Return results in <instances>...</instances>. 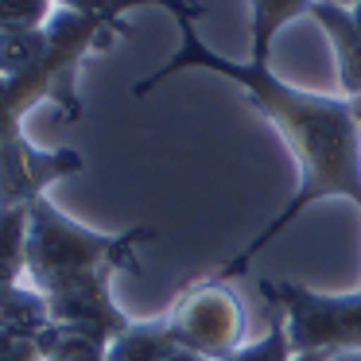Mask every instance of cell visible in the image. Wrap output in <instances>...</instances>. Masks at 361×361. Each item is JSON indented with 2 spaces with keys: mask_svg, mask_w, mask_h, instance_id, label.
<instances>
[{
  "mask_svg": "<svg viewBox=\"0 0 361 361\" xmlns=\"http://www.w3.org/2000/svg\"><path fill=\"white\" fill-rule=\"evenodd\" d=\"M0 361H43L39 338L8 334V330H0Z\"/></svg>",
  "mask_w": 361,
  "mask_h": 361,
  "instance_id": "cell-17",
  "label": "cell"
},
{
  "mask_svg": "<svg viewBox=\"0 0 361 361\" xmlns=\"http://www.w3.org/2000/svg\"><path fill=\"white\" fill-rule=\"evenodd\" d=\"M171 353H179L167 319L152 322H128V330H121L109 342V357L105 361H167Z\"/></svg>",
  "mask_w": 361,
  "mask_h": 361,
  "instance_id": "cell-8",
  "label": "cell"
},
{
  "mask_svg": "<svg viewBox=\"0 0 361 361\" xmlns=\"http://www.w3.org/2000/svg\"><path fill=\"white\" fill-rule=\"evenodd\" d=\"M334 353H326V350H307V353H295V361H330Z\"/></svg>",
  "mask_w": 361,
  "mask_h": 361,
  "instance_id": "cell-18",
  "label": "cell"
},
{
  "mask_svg": "<svg viewBox=\"0 0 361 361\" xmlns=\"http://www.w3.org/2000/svg\"><path fill=\"white\" fill-rule=\"evenodd\" d=\"M311 20L322 27L330 51H334V71L342 97L361 94V27L350 8L334 4V0H311Z\"/></svg>",
  "mask_w": 361,
  "mask_h": 361,
  "instance_id": "cell-7",
  "label": "cell"
},
{
  "mask_svg": "<svg viewBox=\"0 0 361 361\" xmlns=\"http://www.w3.org/2000/svg\"><path fill=\"white\" fill-rule=\"evenodd\" d=\"M164 319L179 350H190L206 361H226L233 350L245 345V307L221 276L190 283Z\"/></svg>",
  "mask_w": 361,
  "mask_h": 361,
  "instance_id": "cell-5",
  "label": "cell"
},
{
  "mask_svg": "<svg viewBox=\"0 0 361 361\" xmlns=\"http://www.w3.org/2000/svg\"><path fill=\"white\" fill-rule=\"evenodd\" d=\"M152 237H156L152 226H133L125 233L90 229L43 195L27 206V280L47 295L63 283L97 272H140L136 252Z\"/></svg>",
  "mask_w": 361,
  "mask_h": 361,
  "instance_id": "cell-3",
  "label": "cell"
},
{
  "mask_svg": "<svg viewBox=\"0 0 361 361\" xmlns=\"http://www.w3.org/2000/svg\"><path fill=\"white\" fill-rule=\"evenodd\" d=\"M55 4H59V8H66V12H78V16L102 20L105 27H113L117 35H125L128 32L125 12L144 8V4H159V8L175 12V8H183V4H190V0H55Z\"/></svg>",
  "mask_w": 361,
  "mask_h": 361,
  "instance_id": "cell-14",
  "label": "cell"
},
{
  "mask_svg": "<svg viewBox=\"0 0 361 361\" xmlns=\"http://www.w3.org/2000/svg\"><path fill=\"white\" fill-rule=\"evenodd\" d=\"M51 32L47 27H27V32H8L0 35V74L4 78H24L47 66L51 59Z\"/></svg>",
  "mask_w": 361,
  "mask_h": 361,
  "instance_id": "cell-11",
  "label": "cell"
},
{
  "mask_svg": "<svg viewBox=\"0 0 361 361\" xmlns=\"http://www.w3.org/2000/svg\"><path fill=\"white\" fill-rule=\"evenodd\" d=\"M167 361H206V357H198V353H190V350H179V353H171Z\"/></svg>",
  "mask_w": 361,
  "mask_h": 361,
  "instance_id": "cell-19",
  "label": "cell"
},
{
  "mask_svg": "<svg viewBox=\"0 0 361 361\" xmlns=\"http://www.w3.org/2000/svg\"><path fill=\"white\" fill-rule=\"evenodd\" d=\"M47 307H51L55 326L90 334L105 345L133 322L113 299V272H97V276H86V280H74L47 291Z\"/></svg>",
  "mask_w": 361,
  "mask_h": 361,
  "instance_id": "cell-6",
  "label": "cell"
},
{
  "mask_svg": "<svg viewBox=\"0 0 361 361\" xmlns=\"http://www.w3.org/2000/svg\"><path fill=\"white\" fill-rule=\"evenodd\" d=\"M39 350L43 361H105L109 357V345L97 342L90 334H78V330H66L51 322L39 334Z\"/></svg>",
  "mask_w": 361,
  "mask_h": 361,
  "instance_id": "cell-13",
  "label": "cell"
},
{
  "mask_svg": "<svg viewBox=\"0 0 361 361\" xmlns=\"http://www.w3.org/2000/svg\"><path fill=\"white\" fill-rule=\"evenodd\" d=\"M350 12H353V20H357V27H361V0H357V4H353Z\"/></svg>",
  "mask_w": 361,
  "mask_h": 361,
  "instance_id": "cell-21",
  "label": "cell"
},
{
  "mask_svg": "<svg viewBox=\"0 0 361 361\" xmlns=\"http://www.w3.org/2000/svg\"><path fill=\"white\" fill-rule=\"evenodd\" d=\"M260 295L268 299V307L283 311L295 353L361 350V288L330 295L295 280H260Z\"/></svg>",
  "mask_w": 361,
  "mask_h": 361,
  "instance_id": "cell-4",
  "label": "cell"
},
{
  "mask_svg": "<svg viewBox=\"0 0 361 361\" xmlns=\"http://www.w3.org/2000/svg\"><path fill=\"white\" fill-rule=\"evenodd\" d=\"M311 16V0H252V27H249V63H268L272 59L276 32L291 24V20Z\"/></svg>",
  "mask_w": 361,
  "mask_h": 361,
  "instance_id": "cell-9",
  "label": "cell"
},
{
  "mask_svg": "<svg viewBox=\"0 0 361 361\" xmlns=\"http://www.w3.org/2000/svg\"><path fill=\"white\" fill-rule=\"evenodd\" d=\"M198 16H202L198 0L171 12L175 27H179V47L159 71H152L148 78L136 82L133 97H148L159 82H167L171 74H183V71H206L226 82H237L245 102L264 121L276 125V133L283 136V144H288V152L295 156V167H299V183L291 190V198L283 202V210L241 252H233L218 268L221 280H233V276L249 272L252 260L291 221L303 218L307 206L322 202V198H345V202H353L361 210V125L350 109V97L311 94V90L283 82L268 63H237V59H226L214 47H206L195 27Z\"/></svg>",
  "mask_w": 361,
  "mask_h": 361,
  "instance_id": "cell-1",
  "label": "cell"
},
{
  "mask_svg": "<svg viewBox=\"0 0 361 361\" xmlns=\"http://www.w3.org/2000/svg\"><path fill=\"white\" fill-rule=\"evenodd\" d=\"M51 32V59L35 74L24 78H4L0 74V210L12 206H32L47 195V187L71 179L86 167L82 152L74 148H39L24 136V117L35 105L51 102L71 121L82 117L78 97V71L90 51H102L117 39L113 27L102 20L78 16V12L55 8L47 20Z\"/></svg>",
  "mask_w": 361,
  "mask_h": 361,
  "instance_id": "cell-2",
  "label": "cell"
},
{
  "mask_svg": "<svg viewBox=\"0 0 361 361\" xmlns=\"http://www.w3.org/2000/svg\"><path fill=\"white\" fill-rule=\"evenodd\" d=\"M47 326H51V307H47V295L39 288L16 283V288L0 291V330L39 338Z\"/></svg>",
  "mask_w": 361,
  "mask_h": 361,
  "instance_id": "cell-10",
  "label": "cell"
},
{
  "mask_svg": "<svg viewBox=\"0 0 361 361\" xmlns=\"http://www.w3.org/2000/svg\"><path fill=\"white\" fill-rule=\"evenodd\" d=\"M226 361H295V345H291L288 319H283L280 307H272V319H268L264 334L257 342H245L241 350H233Z\"/></svg>",
  "mask_w": 361,
  "mask_h": 361,
  "instance_id": "cell-15",
  "label": "cell"
},
{
  "mask_svg": "<svg viewBox=\"0 0 361 361\" xmlns=\"http://www.w3.org/2000/svg\"><path fill=\"white\" fill-rule=\"evenodd\" d=\"M27 276V206L0 210V291Z\"/></svg>",
  "mask_w": 361,
  "mask_h": 361,
  "instance_id": "cell-12",
  "label": "cell"
},
{
  "mask_svg": "<svg viewBox=\"0 0 361 361\" xmlns=\"http://www.w3.org/2000/svg\"><path fill=\"white\" fill-rule=\"evenodd\" d=\"M51 16H55V0H0V35L47 27Z\"/></svg>",
  "mask_w": 361,
  "mask_h": 361,
  "instance_id": "cell-16",
  "label": "cell"
},
{
  "mask_svg": "<svg viewBox=\"0 0 361 361\" xmlns=\"http://www.w3.org/2000/svg\"><path fill=\"white\" fill-rule=\"evenodd\" d=\"M334 4H342V8H353V4H357V0H334Z\"/></svg>",
  "mask_w": 361,
  "mask_h": 361,
  "instance_id": "cell-22",
  "label": "cell"
},
{
  "mask_svg": "<svg viewBox=\"0 0 361 361\" xmlns=\"http://www.w3.org/2000/svg\"><path fill=\"white\" fill-rule=\"evenodd\" d=\"M350 109H353V117H357V125H361V94L350 97Z\"/></svg>",
  "mask_w": 361,
  "mask_h": 361,
  "instance_id": "cell-20",
  "label": "cell"
}]
</instances>
